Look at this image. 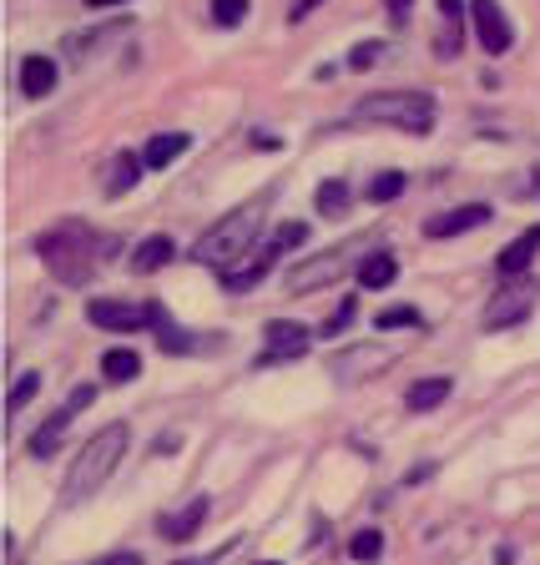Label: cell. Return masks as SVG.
<instances>
[{
    "label": "cell",
    "instance_id": "1",
    "mask_svg": "<svg viewBox=\"0 0 540 565\" xmlns=\"http://www.w3.org/2000/svg\"><path fill=\"white\" fill-rule=\"evenodd\" d=\"M36 258L46 262V273L66 283V288H81L91 283V268H97V232L87 222H61V228H46L36 237Z\"/></svg>",
    "mask_w": 540,
    "mask_h": 565
},
{
    "label": "cell",
    "instance_id": "2",
    "mask_svg": "<svg viewBox=\"0 0 540 565\" xmlns=\"http://www.w3.org/2000/svg\"><path fill=\"white\" fill-rule=\"evenodd\" d=\"M258 228H263V207H258V203L237 207V213L218 218L213 228L203 232V237H197L192 258L203 262V268H213V273H228V268H237V262L258 247Z\"/></svg>",
    "mask_w": 540,
    "mask_h": 565
},
{
    "label": "cell",
    "instance_id": "3",
    "mask_svg": "<svg viewBox=\"0 0 540 565\" xmlns=\"http://www.w3.org/2000/svg\"><path fill=\"white\" fill-rule=\"evenodd\" d=\"M127 445H132V429L127 424H106V429H97V435L76 450L72 470H66V500H87V495H97L106 485V479L117 475L121 454H127Z\"/></svg>",
    "mask_w": 540,
    "mask_h": 565
},
{
    "label": "cell",
    "instance_id": "4",
    "mask_svg": "<svg viewBox=\"0 0 540 565\" xmlns=\"http://www.w3.org/2000/svg\"><path fill=\"white\" fill-rule=\"evenodd\" d=\"M359 121H380V127H404L414 137L435 127V97L424 91H369L364 102L353 106Z\"/></svg>",
    "mask_w": 540,
    "mask_h": 565
},
{
    "label": "cell",
    "instance_id": "5",
    "mask_svg": "<svg viewBox=\"0 0 540 565\" xmlns=\"http://www.w3.org/2000/svg\"><path fill=\"white\" fill-rule=\"evenodd\" d=\"M91 399H97V384H76V389L61 399V409H51V414L41 420V429L30 435V454H36V460H51V454L61 450V435L72 429V420L91 405Z\"/></svg>",
    "mask_w": 540,
    "mask_h": 565
},
{
    "label": "cell",
    "instance_id": "6",
    "mask_svg": "<svg viewBox=\"0 0 540 565\" xmlns=\"http://www.w3.org/2000/svg\"><path fill=\"white\" fill-rule=\"evenodd\" d=\"M470 26H475V41H480L485 56H505L515 41L511 21L500 11V0H470Z\"/></svg>",
    "mask_w": 540,
    "mask_h": 565
},
{
    "label": "cell",
    "instance_id": "7",
    "mask_svg": "<svg viewBox=\"0 0 540 565\" xmlns=\"http://www.w3.org/2000/svg\"><path fill=\"white\" fill-rule=\"evenodd\" d=\"M87 319L97 329H112V334H137V329H152V304H121V298H91Z\"/></svg>",
    "mask_w": 540,
    "mask_h": 565
},
{
    "label": "cell",
    "instance_id": "8",
    "mask_svg": "<svg viewBox=\"0 0 540 565\" xmlns=\"http://www.w3.org/2000/svg\"><path fill=\"white\" fill-rule=\"evenodd\" d=\"M308 344H313V334H308L304 323L273 319L263 329V359H258V369H273V363H283V359H298V354H308Z\"/></svg>",
    "mask_w": 540,
    "mask_h": 565
},
{
    "label": "cell",
    "instance_id": "9",
    "mask_svg": "<svg viewBox=\"0 0 540 565\" xmlns=\"http://www.w3.org/2000/svg\"><path fill=\"white\" fill-rule=\"evenodd\" d=\"M536 308V283H515V288H500L490 304H485V329H515Z\"/></svg>",
    "mask_w": 540,
    "mask_h": 565
},
{
    "label": "cell",
    "instance_id": "10",
    "mask_svg": "<svg viewBox=\"0 0 540 565\" xmlns=\"http://www.w3.org/2000/svg\"><path fill=\"white\" fill-rule=\"evenodd\" d=\"M465 46V0H439V26H435V56L454 61Z\"/></svg>",
    "mask_w": 540,
    "mask_h": 565
},
{
    "label": "cell",
    "instance_id": "11",
    "mask_svg": "<svg viewBox=\"0 0 540 565\" xmlns=\"http://www.w3.org/2000/svg\"><path fill=\"white\" fill-rule=\"evenodd\" d=\"M485 222H490V207L465 203V207H450V213H439V218L424 222V237H460V232L485 228Z\"/></svg>",
    "mask_w": 540,
    "mask_h": 565
},
{
    "label": "cell",
    "instance_id": "12",
    "mask_svg": "<svg viewBox=\"0 0 540 565\" xmlns=\"http://www.w3.org/2000/svg\"><path fill=\"white\" fill-rule=\"evenodd\" d=\"M273 262H278L273 247H253V253L237 262V268H228V273H218V278H222V288H228V293H248V288H258V283H263Z\"/></svg>",
    "mask_w": 540,
    "mask_h": 565
},
{
    "label": "cell",
    "instance_id": "13",
    "mask_svg": "<svg viewBox=\"0 0 540 565\" xmlns=\"http://www.w3.org/2000/svg\"><path fill=\"white\" fill-rule=\"evenodd\" d=\"M338 273H344V253L308 258V262H298V268L288 273V293H313V288H323V283H334Z\"/></svg>",
    "mask_w": 540,
    "mask_h": 565
},
{
    "label": "cell",
    "instance_id": "14",
    "mask_svg": "<svg viewBox=\"0 0 540 565\" xmlns=\"http://www.w3.org/2000/svg\"><path fill=\"white\" fill-rule=\"evenodd\" d=\"M207 510H213V500H207V495H197V500H188V505L177 510V515H162L157 530H162L167 540H177V545H182V540H192L197 530H203Z\"/></svg>",
    "mask_w": 540,
    "mask_h": 565
},
{
    "label": "cell",
    "instance_id": "15",
    "mask_svg": "<svg viewBox=\"0 0 540 565\" xmlns=\"http://www.w3.org/2000/svg\"><path fill=\"white\" fill-rule=\"evenodd\" d=\"M188 146H192L188 131H157V137L146 142V152H142V167H146V172H162V167H172Z\"/></svg>",
    "mask_w": 540,
    "mask_h": 565
},
{
    "label": "cell",
    "instance_id": "16",
    "mask_svg": "<svg viewBox=\"0 0 540 565\" xmlns=\"http://www.w3.org/2000/svg\"><path fill=\"white\" fill-rule=\"evenodd\" d=\"M536 253H540V228H526V232H520V237H515V243L496 258V268H500L505 278H520L530 262H536Z\"/></svg>",
    "mask_w": 540,
    "mask_h": 565
},
{
    "label": "cell",
    "instance_id": "17",
    "mask_svg": "<svg viewBox=\"0 0 540 565\" xmlns=\"http://www.w3.org/2000/svg\"><path fill=\"white\" fill-rule=\"evenodd\" d=\"M177 253V243L167 237V232H152V237H142L132 253V273H157V268H167Z\"/></svg>",
    "mask_w": 540,
    "mask_h": 565
},
{
    "label": "cell",
    "instance_id": "18",
    "mask_svg": "<svg viewBox=\"0 0 540 565\" xmlns=\"http://www.w3.org/2000/svg\"><path fill=\"white\" fill-rule=\"evenodd\" d=\"M399 278V258L389 247H374L364 262H359V288H389Z\"/></svg>",
    "mask_w": 540,
    "mask_h": 565
},
{
    "label": "cell",
    "instance_id": "19",
    "mask_svg": "<svg viewBox=\"0 0 540 565\" xmlns=\"http://www.w3.org/2000/svg\"><path fill=\"white\" fill-rule=\"evenodd\" d=\"M21 91H26V97H51V91H56V61L51 56L21 61Z\"/></svg>",
    "mask_w": 540,
    "mask_h": 565
},
{
    "label": "cell",
    "instance_id": "20",
    "mask_svg": "<svg viewBox=\"0 0 540 565\" xmlns=\"http://www.w3.org/2000/svg\"><path fill=\"white\" fill-rule=\"evenodd\" d=\"M152 334H157V344L167 348V354H197V348H203V338L177 334V323L167 319V308L162 304H152Z\"/></svg>",
    "mask_w": 540,
    "mask_h": 565
},
{
    "label": "cell",
    "instance_id": "21",
    "mask_svg": "<svg viewBox=\"0 0 540 565\" xmlns=\"http://www.w3.org/2000/svg\"><path fill=\"white\" fill-rule=\"evenodd\" d=\"M137 177H142V162H137L132 152H117V157L106 162V177H102L106 197H121V192H132Z\"/></svg>",
    "mask_w": 540,
    "mask_h": 565
},
{
    "label": "cell",
    "instance_id": "22",
    "mask_svg": "<svg viewBox=\"0 0 540 565\" xmlns=\"http://www.w3.org/2000/svg\"><path fill=\"white\" fill-rule=\"evenodd\" d=\"M450 399V378H420V384H409L404 405L414 409V414H429V409H439Z\"/></svg>",
    "mask_w": 540,
    "mask_h": 565
},
{
    "label": "cell",
    "instance_id": "23",
    "mask_svg": "<svg viewBox=\"0 0 540 565\" xmlns=\"http://www.w3.org/2000/svg\"><path fill=\"white\" fill-rule=\"evenodd\" d=\"M313 207H319L323 218H344V213H349V182H338V177L319 182V192H313Z\"/></svg>",
    "mask_w": 540,
    "mask_h": 565
},
{
    "label": "cell",
    "instance_id": "24",
    "mask_svg": "<svg viewBox=\"0 0 540 565\" xmlns=\"http://www.w3.org/2000/svg\"><path fill=\"white\" fill-rule=\"evenodd\" d=\"M102 374L112 378V384H132V378L142 374V359H137L132 348H112V354L102 359Z\"/></svg>",
    "mask_w": 540,
    "mask_h": 565
},
{
    "label": "cell",
    "instance_id": "25",
    "mask_svg": "<svg viewBox=\"0 0 540 565\" xmlns=\"http://www.w3.org/2000/svg\"><path fill=\"white\" fill-rule=\"evenodd\" d=\"M36 394H41V374H21V378H15V389L5 394V420H15V414H21Z\"/></svg>",
    "mask_w": 540,
    "mask_h": 565
},
{
    "label": "cell",
    "instance_id": "26",
    "mask_svg": "<svg viewBox=\"0 0 540 565\" xmlns=\"http://www.w3.org/2000/svg\"><path fill=\"white\" fill-rule=\"evenodd\" d=\"M389 334V329H420V308H409V304H399V308H384L380 319H374Z\"/></svg>",
    "mask_w": 540,
    "mask_h": 565
},
{
    "label": "cell",
    "instance_id": "27",
    "mask_svg": "<svg viewBox=\"0 0 540 565\" xmlns=\"http://www.w3.org/2000/svg\"><path fill=\"white\" fill-rule=\"evenodd\" d=\"M380 551H384V536H380V530H359V536L349 540V555H353V561H380Z\"/></svg>",
    "mask_w": 540,
    "mask_h": 565
},
{
    "label": "cell",
    "instance_id": "28",
    "mask_svg": "<svg viewBox=\"0 0 540 565\" xmlns=\"http://www.w3.org/2000/svg\"><path fill=\"white\" fill-rule=\"evenodd\" d=\"M353 313H359V298H344L334 319H329V323H319V338H338V334H344V329H349V323H353Z\"/></svg>",
    "mask_w": 540,
    "mask_h": 565
},
{
    "label": "cell",
    "instance_id": "29",
    "mask_svg": "<svg viewBox=\"0 0 540 565\" xmlns=\"http://www.w3.org/2000/svg\"><path fill=\"white\" fill-rule=\"evenodd\" d=\"M213 21L218 26H243L248 21V0H213Z\"/></svg>",
    "mask_w": 540,
    "mask_h": 565
},
{
    "label": "cell",
    "instance_id": "30",
    "mask_svg": "<svg viewBox=\"0 0 540 565\" xmlns=\"http://www.w3.org/2000/svg\"><path fill=\"white\" fill-rule=\"evenodd\" d=\"M404 192V172H380L374 182H369V197L374 203H389V197H399Z\"/></svg>",
    "mask_w": 540,
    "mask_h": 565
},
{
    "label": "cell",
    "instance_id": "31",
    "mask_svg": "<svg viewBox=\"0 0 540 565\" xmlns=\"http://www.w3.org/2000/svg\"><path fill=\"white\" fill-rule=\"evenodd\" d=\"M304 237H308L304 222H283V228L273 232V243H268V247H273V253H288V247H298Z\"/></svg>",
    "mask_w": 540,
    "mask_h": 565
},
{
    "label": "cell",
    "instance_id": "32",
    "mask_svg": "<svg viewBox=\"0 0 540 565\" xmlns=\"http://www.w3.org/2000/svg\"><path fill=\"white\" fill-rule=\"evenodd\" d=\"M374 61H380V41H364V46H353V51H349V66H353V72H369Z\"/></svg>",
    "mask_w": 540,
    "mask_h": 565
},
{
    "label": "cell",
    "instance_id": "33",
    "mask_svg": "<svg viewBox=\"0 0 540 565\" xmlns=\"http://www.w3.org/2000/svg\"><path fill=\"white\" fill-rule=\"evenodd\" d=\"M319 5H323V0H293V5H288V21L298 26V21H308V15L319 11Z\"/></svg>",
    "mask_w": 540,
    "mask_h": 565
},
{
    "label": "cell",
    "instance_id": "34",
    "mask_svg": "<svg viewBox=\"0 0 540 565\" xmlns=\"http://www.w3.org/2000/svg\"><path fill=\"white\" fill-rule=\"evenodd\" d=\"M409 5H414V0H384V11H389V21H399V26L409 21Z\"/></svg>",
    "mask_w": 540,
    "mask_h": 565
},
{
    "label": "cell",
    "instance_id": "35",
    "mask_svg": "<svg viewBox=\"0 0 540 565\" xmlns=\"http://www.w3.org/2000/svg\"><path fill=\"white\" fill-rule=\"evenodd\" d=\"M97 565H142V555H137V551H117V555H102Z\"/></svg>",
    "mask_w": 540,
    "mask_h": 565
},
{
    "label": "cell",
    "instance_id": "36",
    "mask_svg": "<svg viewBox=\"0 0 540 565\" xmlns=\"http://www.w3.org/2000/svg\"><path fill=\"white\" fill-rule=\"evenodd\" d=\"M91 11H112V5H127V0H87Z\"/></svg>",
    "mask_w": 540,
    "mask_h": 565
},
{
    "label": "cell",
    "instance_id": "37",
    "mask_svg": "<svg viewBox=\"0 0 540 565\" xmlns=\"http://www.w3.org/2000/svg\"><path fill=\"white\" fill-rule=\"evenodd\" d=\"M218 555H222V551H213V555H203V561H177V565H213V561H218Z\"/></svg>",
    "mask_w": 540,
    "mask_h": 565
},
{
    "label": "cell",
    "instance_id": "38",
    "mask_svg": "<svg viewBox=\"0 0 540 565\" xmlns=\"http://www.w3.org/2000/svg\"><path fill=\"white\" fill-rule=\"evenodd\" d=\"M253 565H278V561H253Z\"/></svg>",
    "mask_w": 540,
    "mask_h": 565
}]
</instances>
